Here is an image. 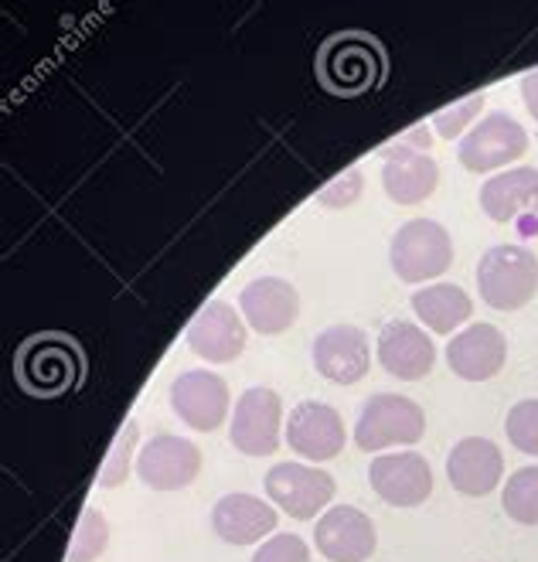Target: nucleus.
<instances>
[{
    "label": "nucleus",
    "instance_id": "nucleus-30",
    "mask_svg": "<svg viewBox=\"0 0 538 562\" xmlns=\"http://www.w3.org/2000/svg\"><path fill=\"white\" fill-rule=\"evenodd\" d=\"M253 562H311V546H304V539L290 532L273 536L256 549Z\"/></svg>",
    "mask_w": 538,
    "mask_h": 562
},
{
    "label": "nucleus",
    "instance_id": "nucleus-27",
    "mask_svg": "<svg viewBox=\"0 0 538 562\" xmlns=\"http://www.w3.org/2000/svg\"><path fill=\"white\" fill-rule=\"evenodd\" d=\"M504 434H508L512 447L538 457V400H522L508 409V419H504Z\"/></svg>",
    "mask_w": 538,
    "mask_h": 562
},
{
    "label": "nucleus",
    "instance_id": "nucleus-15",
    "mask_svg": "<svg viewBox=\"0 0 538 562\" xmlns=\"http://www.w3.org/2000/svg\"><path fill=\"white\" fill-rule=\"evenodd\" d=\"M171 406L191 429L209 434V429H218L222 419L228 416V385L222 375L209 369L181 372L171 382Z\"/></svg>",
    "mask_w": 538,
    "mask_h": 562
},
{
    "label": "nucleus",
    "instance_id": "nucleus-1",
    "mask_svg": "<svg viewBox=\"0 0 538 562\" xmlns=\"http://www.w3.org/2000/svg\"><path fill=\"white\" fill-rule=\"evenodd\" d=\"M481 301L494 311H522L538 293V259L531 249L504 243L491 246L478 262Z\"/></svg>",
    "mask_w": 538,
    "mask_h": 562
},
{
    "label": "nucleus",
    "instance_id": "nucleus-10",
    "mask_svg": "<svg viewBox=\"0 0 538 562\" xmlns=\"http://www.w3.org/2000/svg\"><path fill=\"white\" fill-rule=\"evenodd\" d=\"M314 542L321 555H327L330 562H365L379 549V532H376V521L361 508L338 505L324 518H317Z\"/></svg>",
    "mask_w": 538,
    "mask_h": 562
},
{
    "label": "nucleus",
    "instance_id": "nucleus-25",
    "mask_svg": "<svg viewBox=\"0 0 538 562\" xmlns=\"http://www.w3.org/2000/svg\"><path fill=\"white\" fill-rule=\"evenodd\" d=\"M107 542H110V525H107V515L99 508H82V518H79V528L72 536V546H69V562H92L107 552Z\"/></svg>",
    "mask_w": 538,
    "mask_h": 562
},
{
    "label": "nucleus",
    "instance_id": "nucleus-28",
    "mask_svg": "<svg viewBox=\"0 0 538 562\" xmlns=\"http://www.w3.org/2000/svg\"><path fill=\"white\" fill-rule=\"evenodd\" d=\"M484 103H487V95H484V92H474V95L460 99V103L444 106L440 113L433 116V130H436V134H440V137H447V140L463 137L467 123H474V120L481 116Z\"/></svg>",
    "mask_w": 538,
    "mask_h": 562
},
{
    "label": "nucleus",
    "instance_id": "nucleus-21",
    "mask_svg": "<svg viewBox=\"0 0 538 562\" xmlns=\"http://www.w3.org/2000/svg\"><path fill=\"white\" fill-rule=\"evenodd\" d=\"M277 508L253 494H225L212 508L215 536L228 546H253L277 528Z\"/></svg>",
    "mask_w": 538,
    "mask_h": 562
},
{
    "label": "nucleus",
    "instance_id": "nucleus-23",
    "mask_svg": "<svg viewBox=\"0 0 538 562\" xmlns=\"http://www.w3.org/2000/svg\"><path fill=\"white\" fill-rule=\"evenodd\" d=\"M413 311L436 335H453V327H460L474 311V301L457 283H429L413 293Z\"/></svg>",
    "mask_w": 538,
    "mask_h": 562
},
{
    "label": "nucleus",
    "instance_id": "nucleus-7",
    "mask_svg": "<svg viewBox=\"0 0 538 562\" xmlns=\"http://www.w3.org/2000/svg\"><path fill=\"white\" fill-rule=\"evenodd\" d=\"M280 423H283V400L266 385L246 389L232 413L228 440L246 457H269L280 447Z\"/></svg>",
    "mask_w": 538,
    "mask_h": 562
},
{
    "label": "nucleus",
    "instance_id": "nucleus-18",
    "mask_svg": "<svg viewBox=\"0 0 538 562\" xmlns=\"http://www.w3.org/2000/svg\"><path fill=\"white\" fill-rule=\"evenodd\" d=\"M239 307H243L246 324L259 330V335H283L300 314V293L293 283L280 277H259L243 286Z\"/></svg>",
    "mask_w": 538,
    "mask_h": 562
},
{
    "label": "nucleus",
    "instance_id": "nucleus-8",
    "mask_svg": "<svg viewBox=\"0 0 538 562\" xmlns=\"http://www.w3.org/2000/svg\"><path fill=\"white\" fill-rule=\"evenodd\" d=\"M345 419L341 413L317 403V400H304L300 406L290 409V423H287V443L293 453H300L304 460H330L345 450Z\"/></svg>",
    "mask_w": 538,
    "mask_h": 562
},
{
    "label": "nucleus",
    "instance_id": "nucleus-6",
    "mask_svg": "<svg viewBox=\"0 0 538 562\" xmlns=\"http://www.w3.org/2000/svg\"><path fill=\"white\" fill-rule=\"evenodd\" d=\"M525 150H528L525 126L508 113H487L481 123H474L463 134L457 157L463 164V171L491 175L504 168V164H515Z\"/></svg>",
    "mask_w": 538,
    "mask_h": 562
},
{
    "label": "nucleus",
    "instance_id": "nucleus-16",
    "mask_svg": "<svg viewBox=\"0 0 538 562\" xmlns=\"http://www.w3.org/2000/svg\"><path fill=\"white\" fill-rule=\"evenodd\" d=\"M440 184V168L436 160L413 147V144H392L382 157V188L395 205H419Z\"/></svg>",
    "mask_w": 538,
    "mask_h": 562
},
{
    "label": "nucleus",
    "instance_id": "nucleus-19",
    "mask_svg": "<svg viewBox=\"0 0 538 562\" xmlns=\"http://www.w3.org/2000/svg\"><path fill=\"white\" fill-rule=\"evenodd\" d=\"M379 361L389 375L402 382H419L436 366V348L423 327L410 321H389L379 335Z\"/></svg>",
    "mask_w": 538,
    "mask_h": 562
},
{
    "label": "nucleus",
    "instance_id": "nucleus-13",
    "mask_svg": "<svg viewBox=\"0 0 538 562\" xmlns=\"http://www.w3.org/2000/svg\"><path fill=\"white\" fill-rule=\"evenodd\" d=\"M188 348L212 361V366H225V361H235L246 351V321L235 314L232 304L225 301H212L201 307L191 324H188Z\"/></svg>",
    "mask_w": 538,
    "mask_h": 562
},
{
    "label": "nucleus",
    "instance_id": "nucleus-11",
    "mask_svg": "<svg viewBox=\"0 0 538 562\" xmlns=\"http://www.w3.org/2000/svg\"><path fill=\"white\" fill-rule=\"evenodd\" d=\"M314 366L327 382L355 385L372 369V345L368 335L355 324L324 327L314 338Z\"/></svg>",
    "mask_w": 538,
    "mask_h": 562
},
{
    "label": "nucleus",
    "instance_id": "nucleus-29",
    "mask_svg": "<svg viewBox=\"0 0 538 562\" xmlns=\"http://www.w3.org/2000/svg\"><path fill=\"white\" fill-rule=\"evenodd\" d=\"M361 191H365V178H361V171H358V168H348L345 175H338V178L327 181V184L321 188L317 202H321L324 209H348V205H355V202H358Z\"/></svg>",
    "mask_w": 538,
    "mask_h": 562
},
{
    "label": "nucleus",
    "instance_id": "nucleus-5",
    "mask_svg": "<svg viewBox=\"0 0 538 562\" xmlns=\"http://www.w3.org/2000/svg\"><path fill=\"white\" fill-rule=\"evenodd\" d=\"M82 375L79 348L61 335H38L18 351V382L35 395H58Z\"/></svg>",
    "mask_w": 538,
    "mask_h": 562
},
{
    "label": "nucleus",
    "instance_id": "nucleus-17",
    "mask_svg": "<svg viewBox=\"0 0 538 562\" xmlns=\"http://www.w3.org/2000/svg\"><path fill=\"white\" fill-rule=\"evenodd\" d=\"M508 341L494 324H470L447 345V366L467 382H487L504 369Z\"/></svg>",
    "mask_w": 538,
    "mask_h": 562
},
{
    "label": "nucleus",
    "instance_id": "nucleus-3",
    "mask_svg": "<svg viewBox=\"0 0 538 562\" xmlns=\"http://www.w3.org/2000/svg\"><path fill=\"white\" fill-rule=\"evenodd\" d=\"M426 434V416L419 403H413L410 395H392L379 392L372 400H365L361 416L355 423V443L365 453H379L385 447L399 443H419Z\"/></svg>",
    "mask_w": 538,
    "mask_h": 562
},
{
    "label": "nucleus",
    "instance_id": "nucleus-12",
    "mask_svg": "<svg viewBox=\"0 0 538 562\" xmlns=\"http://www.w3.org/2000/svg\"><path fill=\"white\" fill-rule=\"evenodd\" d=\"M368 481L372 491L385 505L395 508H416L433 494V471L426 457L406 450V453H382L368 468Z\"/></svg>",
    "mask_w": 538,
    "mask_h": 562
},
{
    "label": "nucleus",
    "instance_id": "nucleus-14",
    "mask_svg": "<svg viewBox=\"0 0 538 562\" xmlns=\"http://www.w3.org/2000/svg\"><path fill=\"white\" fill-rule=\"evenodd\" d=\"M201 471V450L175 434H157L137 457V474L154 491H181Z\"/></svg>",
    "mask_w": 538,
    "mask_h": 562
},
{
    "label": "nucleus",
    "instance_id": "nucleus-2",
    "mask_svg": "<svg viewBox=\"0 0 538 562\" xmlns=\"http://www.w3.org/2000/svg\"><path fill=\"white\" fill-rule=\"evenodd\" d=\"M389 262L402 283H426L450 270L453 239L433 218H413L389 243Z\"/></svg>",
    "mask_w": 538,
    "mask_h": 562
},
{
    "label": "nucleus",
    "instance_id": "nucleus-24",
    "mask_svg": "<svg viewBox=\"0 0 538 562\" xmlns=\"http://www.w3.org/2000/svg\"><path fill=\"white\" fill-rule=\"evenodd\" d=\"M501 508L518 525H538V468H522L501 491Z\"/></svg>",
    "mask_w": 538,
    "mask_h": 562
},
{
    "label": "nucleus",
    "instance_id": "nucleus-9",
    "mask_svg": "<svg viewBox=\"0 0 538 562\" xmlns=\"http://www.w3.org/2000/svg\"><path fill=\"white\" fill-rule=\"evenodd\" d=\"M266 494L290 518H314L334 498V477L307 464H273L266 474Z\"/></svg>",
    "mask_w": 538,
    "mask_h": 562
},
{
    "label": "nucleus",
    "instance_id": "nucleus-22",
    "mask_svg": "<svg viewBox=\"0 0 538 562\" xmlns=\"http://www.w3.org/2000/svg\"><path fill=\"white\" fill-rule=\"evenodd\" d=\"M481 209L491 222H512L518 215H538V171L512 168L484 181Z\"/></svg>",
    "mask_w": 538,
    "mask_h": 562
},
{
    "label": "nucleus",
    "instance_id": "nucleus-4",
    "mask_svg": "<svg viewBox=\"0 0 538 562\" xmlns=\"http://www.w3.org/2000/svg\"><path fill=\"white\" fill-rule=\"evenodd\" d=\"M317 79L327 92L358 95L382 79V48L368 35H338L317 55Z\"/></svg>",
    "mask_w": 538,
    "mask_h": 562
},
{
    "label": "nucleus",
    "instance_id": "nucleus-20",
    "mask_svg": "<svg viewBox=\"0 0 538 562\" xmlns=\"http://www.w3.org/2000/svg\"><path fill=\"white\" fill-rule=\"evenodd\" d=\"M504 474V457L494 440L484 437H467L460 440L447 457V477L453 491L467 494V498H484L501 484Z\"/></svg>",
    "mask_w": 538,
    "mask_h": 562
},
{
    "label": "nucleus",
    "instance_id": "nucleus-31",
    "mask_svg": "<svg viewBox=\"0 0 538 562\" xmlns=\"http://www.w3.org/2000/svg\"><path fill=\"white\" fill-rule=\"evenodd\" d=\"M522 99H525V110L535 116V123H538V69L535 72H528L525 79H522Z\"/></svg>",
    "mask_w": 538,
    "mask_h": 562
},
{
    "label": "nucleus",
    "instance_id": "nucleus-26",
    "mask_svg": "<svg viewBox=\"0 0 538 562\" xmlns=\"http://www.w3.org/2000/svg\"><path fill=\"white\" fill-rule=\"evenodd\" d=\"M137 437H141V426L137 419H130L107 453V464L99 471V487H116L130 477V460H133V450H137Z\"/></svg>",
    "mask_w": 538,
    "mask_h": 562
}]
</instances>
